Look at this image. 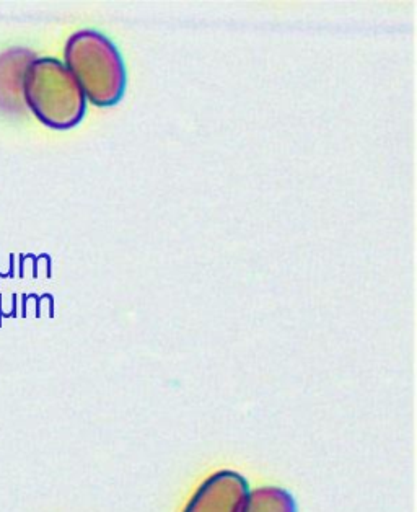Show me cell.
Returning <instances> with one entry per match:
<instances>
[{
	"mask_svg": "<svg viewBox=\"0 0 417 512\" xmlns=\"http://www.w3.org/2000/svg\"><path fill=\"white\" fill-rule=\"evenodd\" d=\"M66 67L77 80L85 98L98 106L121 100L126 89V71L118 49L93 30L77 31L66 45Z\"/></svg>",
	"mask_w": 417,
	"mask_h": 512,
	"instance_id": "cell-2",
	"label": "cell"
},
{
	"mask_svg": "<svg viewBox=\"0 0 417 512\" xmlns=\"http://www.w3.org/2000/svg\"><path fill=\"white\" fill-rule=\"evenodd\" d=\"M22 84L28 108L44 126L71 129L84 118L87 98L64 62L33 59L25 67Z\"/></svg>",
	"mask_w": 417,
	"mask_h": 512,
	"instance_id": "cell-1",
	"label": "cell"
},
{
	"mask_svg": "<svg viewBox=\"0 0 417 512\" xmlns=\"http://www.w3.org/2000/svg\"><path fill=\"white\" fill-rule=\"evenodd\" d=\"M248 482L233 470L212 473L199 485L183 512H240Z\"/></svg>",
	"mask_w": 417,
	"mask_h": 512,
	"instance_id": "cell-3",
	"label": "cell"
},
{
	"mask_svg": "<svg viewBox=\"0 0 417 512\" xmlns=\"http://www.w3.org/2000/svg\"><path fill=\"white\" fill-rule=\"evenodd\" d=\"M240 512H297V504L289 491L261 486L246 493Z\"/></svg>",
	"mask_w": 417,
	"mask_h": 512,
	"instance_id": "cell-4",
	"label": "cell"
}]
</instances>
